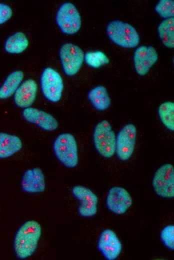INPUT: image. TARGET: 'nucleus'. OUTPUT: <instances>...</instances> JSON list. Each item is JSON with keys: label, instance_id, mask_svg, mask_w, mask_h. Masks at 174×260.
<instances>
[{"label": "nucleus", "instance_id": "nucleus-17", "mask_svg": "<svg viewBox=\"0 0 174 260\" xmlns=\"http://www.w3.org/2000/svg\"><path fill=\"white\" fill-rule=\"evenodd\" d=\"M22 140L16 135L0 132V158L10 157L20 150Z\"/></svg>", "mask_w": 174, "mask_h": 260}, {"label": "nucleus", "instance_id": "nucleus-23", "mask_svg": "<svg viewBox=\"0 0 174 260\" xmlns=\"http://www.w3.org/2000/svg\"><path fill=\"white\" fill-rule=\"evenodd\" d=\"M84 58L86 63L94 68H98L109 62V60L105 54L100 51L87 52L84 55Z\"/></svg>", "mask_w": 174, "mask_h": 260}, {"label": "nucleus", "instance_id": "nucleus-11", "mask_svg": "<svg viewBox=\"0 0 174 260\" xmlns=\"http://www.w3.org/2000/svg\"><path fill=\"white\" fill-rule=\"evenodd\" d=\"M129 192L120 186L111 188L108 194L106 204L108 208L116 214H124L132 204Z\"/></svg>", "mask_w": 174, "mask_h": 260}, {"label": "nucleus", "instance_id": "nucleus-16", "mask_svg": "<svg viewBox=\"0 0 174 260\" xmlns=\"http://www.w3.org/2000/svg\"><path fill=\"white\" fill-rule=\"evenodd\" d=\"M38 92V84L32 79H28L21 83L14 94L16 105L20 108H28L34 102Z\"/></svg>", "mask_w": 174, "mask_h": 260}, {"label": "nucleus", "instance_id": "nucleus-9", "mask_svg": "<svg viewBox=\"0 0 174 260\" xmlns=\"http://www.w3.org/2000/svg\"><path fill=\"white\" fill-rule=\"evenodd\" d=\"M136 128L129 124L124 126L116 137V152L118 158L126 161L132 156L136 145Z\"/></svg>", "mask_w": 174, "mask_h": 260}, {"label": "nucleus", "instance_id": "nucleus-8", "mask_svg": "<svg viewBox=\"0 0 174 260\" xmlns=\"http://www.w3.org/2000/svg\"><path fill=\"white\" fill-rule=\"evenodd\" d=\"M152 186L156 194L162 198L174 197V168L172 164H166L155 172Z\"/></svg>", "mask_w": 174, "mask_h": 260}, {"label": "nucleus", "instance_id": "nucleus-13", "mask_svg": "<svg viewBox=\"0 0 174 260\" xmlns=\"http://www.w3.org/2000/svg\"><path fill=\"white\" fill-rule=\"evenodd\" d=\"M158 59L157 51L153 46H141L138 47L133 57L136 72L140 76H145Z\"/></svg>", "mask_w": 174, "mask_h": 260}, {"label": "nucleus", "instance_id": "nucleus-24", "mask_svg": "<svg viewBox=\"0 0 174 260\" xmlns=\"http://www.w3.org/2000/svg\"><path fill=\"white\" fill-rule=\"evenodd\" d=\"M155 10L162 18L167 19L174 18V1L173 0H160L156 4Z\"/></svg>", "mask_w": 174, "mask_h": 260}, {"label": "nucleus", "instance_id": "nucleus-22", "mask_svg": "<svg viewBox=\"0 0 174 260\" xmlns=\"http://www.w3.org/2000/svg\"><path fill=\"white\" fill-rule=\"evenodd\" d=\"M159 117L166 128L170 131L174 130V103L166 102L158 107Z\"/></svg>", "mask_w": 174, "mask_h": 260}, {"label": "nucleus", "instance_id": "nucleus-7", "mask_svg": "<svg viewBox=\"0 0 174 260\" xmlns=\"http://www.w3.org/2000/svg\"><path fill=\"white\" fill-rule=\"evenodd\" d=\"M59 56L64 72L68 76L77 74L84 59L82 50L78 46L70 42L61 46Z\"/></svg>", "mask_w": 174, "mask_h": 260}, {"label": "nucleus", "instance_id": "nucleus-15", "mask_svg": "<svg viewBox=\"0 0 174 260\" xmlns=\"http://www.w3.org/2000/svg\"><path fill=\"white\" fill-rule=\"evenodd\" d=\"M23 191L30 194L44 192L46 189L45 178L42 170L34 168L26 170L21 180Z\"/></svg>", "mask_w": 174, "mask_h": 260}, {"label": "nucleus", "instance_id": "nucleus-26", "mask_svg": "<svg viewBox=\"0 0 174 260\" xmlns=\"http://www.w3.org/2000/svg\"><path fill=\"white\" fill-rule=\"evenodd\" d=\"M12 16V8L6 4L0 2V25L8 20Z\"/></svg>", "mask_w": 174, "mask_h": 260}, {"label": "nucleus", "instance_id": "nucleus-12", "mask_svg": "<svg viewBox=\"0 0 174 260\" xmlns=\"http://www.w3.org/2000/svg\"><path fill=\"white\" fill-rule=\"evenodd\" d=\"M98 248L106 259L114 260L120 254L122 246L116 234L110 229H106L100 236Z\"/></svg>", "mask_w": 174, "mask_h": 260}, {"label": "nucleus", "instance_id": "nucleus-20", "mask_svg": "<svg viewBox=\"0 0 174 260\" xmlns=\"http://www.w3.org/2000/svg\"><path fill=\"white\" fill-rule=\"evenodd\" d=\"M28 44V40L26 34L22 32H18L6 39L4 48L9 54H18L24 51Z\"/></svg>", "mask_w": 174, "mask_h": 260}, {"label": "nucleus", "instance_id": "nucleus-21", "mask_svg": "<svg viewBox=\"0 0 174 260\" xmlns=\"http://www.w3.org/2000/svg\"><path fill=\"white\" fill-rule=\"evenodd\" d=\"M159 37L162 44L168 48H174V18L165 19L158 27Z\"/></svg>", "mask_w": 174, "mask_h": 260}, {"label": "nucleus", "instance_id": "nucleus-6", "mask_svg": "<svg viewBox=\"0 0 174 260\" xmlns=\"http://www.w3.org/2000/svg\"><path fill=\"white\" fill-rule=\"evenodd\" d=\"M42 92L46 99L52 102L61 98L64 90L63 80L60 74L51 68H46L42 72L40 79Z\"/></svg>", "mask_w": 174, "mask_h": 260}, {"label": "nucleus", "instance_id": "nucleus-14", "mask_svg": "<svg viewBox=\"0 0 174 260\" xmlns=\"http://www.w3.org/2000/svg\"><path fill=\"white\" fill-rule=\"evenodd\" d=\"M22 115L26 121L44 130L53 131L58 126L57 120L53 116L36 108L29 107L24 108Z\"/></svg>", "mask_w": 174, "mask_h": 260}, {"label": "nucleus", "instance_id": "nucleus-18", "mask_svg": "<svg viewBox=\"0 0 174 260\" xmlns=\"http://www.w3.org/2000/svg\"><path fill=\"white\" fill-rule=\"evenodd\" d=\"M24 76V73L20 70H16L10 74L0 87V99H6L14 94Z\"/></svg>", "mask_w": 174, "mask_h": 260}, {"label": "nucleus", "instance_id": "nucleus-10", "mask_svg": "<svg viewBox=\"0 0 174 260\" xmlns=\"http://www.w3.org/2000/svg\"><path fill=\"white\" fill-rule=\"evenodd\" d=\"M72 195L80 201L79 214L84 218L92 217L97 213V196L90 189L82 186H75L72 189Z\"/></svg>", "mask_w": 174, "mask_h": 260}, {"label": "nucleus", "instance_id": "nucleus-25", "mask_svg": "<svg viewBox=\"0 0 174 260\" xmlns=\"http://www.w3.org/2000/svg\"><path fill=\"white\" fill-rule=\"evenodd\" d=\"M160 237L164 246L170 250H174V226H165L161 231Z\"/></svg>", "mask_w": 174, "mask_h": 260}, {"label": "nucleus", "instance_id": "nucleus-3", "mask_svg": "<svg viewBox=\"0 0 174 260\" xmlns=\"http://www.w3.org/2000/svg\"><path fill=\"white\" fill-rule=\"evenodd\" d=\"M52 148L56 158L65 166L74 168L78 165L77 143L71 134L62 133L58 136L54 142Z\"/></svg>", "mask_w": 174, "mask_h": 260}, {"label": "nucleus", "instance_id": "nucleus-2", "mask_svg": "<svg viewBox=\"0 0 174 260\" xmlns=\"http://www.w3.org/2000/svg\"><path fill=\"white\" fill-rule=\"evenodd\" d=\"M107 35L116 44L124 48H131L138 46L140 36L136 28L128 23L118 20L110 22L106 26Z\"/></svg>", "mask_w": 174, "mask_h": 260}, {"label": "nucleus", "instance_id": "nucleus-1", "mask_svg": "<svg viewBox=\"0 0 174 260\" xmlns=\"http://www.w3.org/2000/svg\"><path fill=\"white\" fill-rule=\"evenodd\" d=\"M42 234V228L36 221L29 220L18 229L14 238L13 247L16 256L27 258L35 252Z\"/></svg>", "mask_w": 174, "mask_h": 260}, {"label": "nucleus", "instance_id": "nucleus-4", "mask_svg": "<svg viewBox=\"0 0 174 260\" xmlns=\"http://www.w3.org/2000/svg\"><path fill=\"white\" fill-rule=\"evenodd\" d=\"M93 140L96 151L104 158H110L115 154L116 136L108 121L103 120L96 125Z\"/></svg>", "mask_w": 174, "mask_h": 260}, {"label": "nucleus", "instance_id": "nucleus-5", "mask_svg": "<svg viewBox=\"0 0 174 260\" xmlns=\"http://www.w3.org/2000/svg\"><path fill=\"white\" fill-rule=\"evenodd\" d=\"M56 20L60 30L66 34L76 33L81 27L80 14L76 6L70 2H64L60 6Z\"/></svg>", "mask_w": 174, "mask_h": 260}, {"label": "nucleus", "instance_id": "nucleus-19", "mask_svg": "<svg viewBox=\"0 0 174 260\" xmlns=\"http://www.w3.org/2000/svg\"><path fill=\"white\" fill-rule=\"evenodd\" d=\"M88 98L94 107L98 110L108 109L111 104V100L106 88L103 86H98L88 93Z\"/></svg>", "mask_w": 174, "mask_h": 260}]
</instances>
